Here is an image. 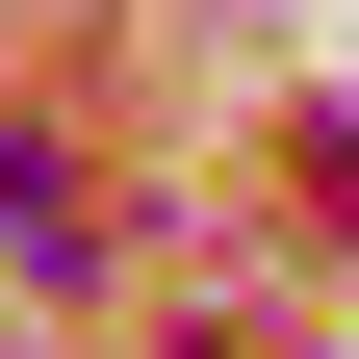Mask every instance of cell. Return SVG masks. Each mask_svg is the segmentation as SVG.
I'll return each instance as SVG.
<instances>
[{
    "label": "cell",
    "mask_w": 359,
    "mask_h": 359,
    "mask_svg": "<svg viewBox=\"0 0 359 359\" xmlns=\"http://www.w3.org/2000/svg\"><path fill=\"white\" fill-rule=\"evenodd\" d=\"M0 231H26V257H77V154H52V128H0Z\"/></svg>",
    "instance_id": "obj_1"
}]
</instances>
